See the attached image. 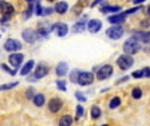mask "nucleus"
Masks as SVG:
<instances>
[{
  "label": "nucleus",
  "instance_id": "1",
  "mask_svg": "<svg viewBox=\"0 0 150 126\" xmlns=\"http://www.w3.org/2000/svg\"><path fill=\"white\" fill-rule=\"evenodd\" d=\"M141 47H142V46H141L139 40H137L134 37H131V38L127 39L125 41L124 45H123V50H124V52L127 54H129V55L137 53L140 51Z\"/></svg>",
  "mask_w": 150,
  "mask_h": 126
},
{
  "label": "nucleus",
  "instance_id": "2",
  "mask_svg": "<svg viewBox=\"0 0 150 126\" xmlns=\"http://www.w3.org/2000/svg\"><path fill=\"white\" fill-rule=\"evenodd\" d=\"M134 60L132 56H130L129 54H123L120 55L118 60H117V64L120 67V68L121 70H127L130 68H132V66L134 65Z\"/></svg>",
  "mask_w": 150,
  "mask_h": 126
},
{
  "label": "nucleus",
  "instance_id": "3",
  "mask_svg": "<svg viewBox=\"0 0 150 126\" xmlns=\"http://www.w3.org/2000/svg\"><path fill=\"white\" fill-rule=\"evenodd\" d=\"M105 34L110 39L117 40V39H120V38H122V36L124 34V29L120 25H115L113 26L109 27L105 31Z\"/></svg>",
  "mask_w": 150,
  "mask_h": 126
},
{
  "label": "nucleus",
  "instance_id": "4",
  "mask_svg": "<svg viewBox=\"0 0 150 126\" xmlns=\"http://www.w3.org/2000/svg\"><path fill=\"white\" fill-rule=\"evenodd\" d=\"M51 31L54 32L58 37H64L69 32V26L65 23L57 22L51 26Z\"/></svg>",
  "mask_w": 150,
  "mask_h": 126
},
{
  "label": "nucleus",
  "instance_id": "5",
  "mask_svg": "<svg viewBox=\"0 0 150 126\" xmlns=\"http://www.w3.org/2000/svg\"><path fill=\"white\" fill-rule=\"evenodd\" d=\"M22 39L29 44H33L36 41L38 38L37 32L31 28H26L22 32Z\"/></svg>",
  "mask_w": 150,
  "mask_h": 126
},
{
  "label": "nucleus",
  "instance_id": "6",
  "mask_svg": "<svg viewBox=\"0 0 150 126\" xmlns=\"http://www.w3.org/2000/svg\"><path fill=\"white\" fill-rule=\"evenodd\" d=\"M94 81V75L90 72H80L78 75L77 83L81 86L91 85Z\"/></svg>",
  "mask_w": 150,
  "mask_h": 126
},
{
  "label": "nucleus",
  "instance_id": "7",
  "mask_svg": "<svg viewBox=\"0 0 150 126\" xmlns=\"http://www.w3.org/2000/svg\"><path fill=\"white\" fill-rule=\"evenodd\" d=\"M4 47L6 51L8 52H14V51H18L20 50L22 48V44L15 39H8L4 45Z\"/></svg>",
  "mask_w": 150,
  "mask_h": 126
},
{
  "label": "nucleus",
  "instance_id": "8",
  "mask_svg": "<svg viewBox=\"0 0 150 126\" xmlns=\"http://www.w3.org/2000/svg\"><path fill=\"white\" fill-rule=\"evenodd\" d=\"M48 72H49L48 66L44 62H40L36 67L33 75L36 79H41V78L45 77L48 74Z\"/></svg>",
  "mask_w": 150,
  "mask_h": 126
},
{
  "label": "nucleus",
  "instance_id": "9",
  "mask_svg": "<svg viewBox=\"0 0 150 126\" xmlns=\"http://www.w3.org/2000/svg\"><path fill=\"white\" fill-rule=\"evenodd\" d=\"M113 72V68L111 65L103 66L97 73V77L98 80H105L109 78Z\"/></svg>",
  "mask_w": 150,
  "mask_h": 126
},
{
  "label": "nucleus",
  "instance_id": "10",
  "mask_svg": "<svg viewBox=\"0 0 150 126\" xmlns=\"http://www.w3.org/2000/svg\"><path fill=\"white\" fill-rule=\"evenodd\" d=\"M102 25H103V24L99 19L94 18V19H91L88 22L87 29L91 33H97L100 31V29L102 28Z\"/></svg>",
  "mask_w": 150,
  "mask_h": 126
},
{
  "label": "nucleus",
  "instance_id": "11",
  "mask_svg": "<svg viewBox=\"0 0 150 126\" xmlns=\"http://www.w3.org/2000/svg\"><path fill=\"white\" fill-rule=\"evenodd\" d=\"M134 39L143 42L145 44L150 42V32H145V31H135L132 34Z\"/></svg>",
  "mask_w": 150,
  "mask_h": 126
},
{
  "label": "nucleus",
  "instance_id": "12",
  "mask_svg": "<svg viewBox=\"0 0 150 126\" xmlns=\"http://www.w3.org/2000/svg\"><path fill=\"white\" fill-rule=\"evenodd\" d=\"M23 60H24V54L22 53H11V55H9L8 58V61L11 63V65L16 68H18L21 65Z\"/></svg>",
  "mask_w": 150,
  "mask_h": 126
},
{
  "label": "nucleus",
  "instance_id": "13",
  "mask_svg": "<svg viewBox=\"0 0 150 126\" xmlns=\"http://www.w3.org/2000/svg\"><path fill=\"white\" fill-rule=\"evenodd\" d=\"M62 107V101L58 97L52 98L48 103V109L51 112L56 113L58 112Z\"/></svg>",
  "mask_w": 150,
  "mask_h": 126
},
{
  "label": "nucleus",
  "instance_id": "14",
  "mask_svg": "<svg viewBox=\"0 0 150 126\" xmlns=\"http://www.w3.org/2000/svg\"><path fill=\"white\" fill-rule=\"evenodd\" d=\"M13 12L14 8L10 3L4 0H0V13H2L3 15L11 16Z\"/></svg>",
  "mask_w": 150,
  "mask_h": 126
},
{
  "label": "nucleus",
  "instance_id": "15",
  "mask_svg": "<svg viewBox=\"0 0 150 126\" xmlns=\"http://www.w3.org/2000/svg\"><path fill=\"white\" fill-rule=\"evenodd\" d=\"M126 17H127V15L123 11V12H121L120 14L110 16L108 18V22L111 23V24H113V25H119V24H121V23L125 22Z\"/></svg>",
  "mask_w": 150,
  "mask_h": 126
},
{
  "label": "nucleus",
  "instance_id": "16",
  "mask_svg": "<svg viewBox=\"0 0 150 126\" xmlns=\"http://www.w3.org/2000/svg\"><path fill=\"white\" fill-rule=\"evenodd\" d=\"M69 70V66L66 62H59L58 65L56 66L55 68V73L58 76H64L66 75V74L68 73Z\"/></svg>",
  "mask_w": 150,
  "mask_h": 126
},
{
  "label": "nucleus",
  "instance_id": "17",
  "mask_svg": "<svg viewBox=\"0 0 150 126\" xmlns=\"http://www.w3.org/2000/svg\"><path fill=\"white\" fill-rule=\"evenodd\" d=\"M86 29V21L85 20H80L76 22L72 26V32L74 33H81L83 32Z\"/></svg>",
  "mask_w": 150,
  "mask_h": 126
},
{
  "label": "nucleus",
  "instance_id": "18",
  "mask_svg": "<svg viewBox=\"0 0 150 126\" xmlns=\"http://www.w3.org/2000/svg\"><path fill=\"white\" fill-rule=\"evenodd\" d=\"M132 75L134 77V78H137V79H140V78H142V77H150V68H144L143 69H141V70H137L135 72H133L132 73Z\"/></svg>",
  "mask_w": 150,
  "mask_h": 126
},
{
  "label": "nucleus",
  "instance_id": "19",
  "mask_svg": "<svg viewBox=\"0 0 150 126\" xmlns=\"http://www.w3.org/2000/svg\"><path fill=\"white\" fill-rule=\"evenodd\" d=\"M68 9H69V4H68V3H66L64 1H61V2L56 3L55 6H54V11L59 14L66 13Z\"/></svg>",
  "mask_w": 150,
  "mask_h": 126
},
{
  "label": "nucleus",
  "instance_id": "20",
  "mask_svg": "<svg viewBox=\"0 0 150 126\" xmlns=\"http://www.w3.org/2000/svg\"><path fill=\"white\" fill-rule=\"evenodd\" d=\"M33 66H34V61H33V60L28 61L24 65V67L21 68V70H20V75H26L27 74H29V73L31 72V70L33 69Z\"/></svg>",
  "mask_w": 150,
  "mask_h": 126
},
{
  "label": "nucleus",
  "instance_id": "21",
  "mask_svg": "<svg viewBox=\"0 0 150 126\" xmlns=\"http://www.w3.org/2000/svg\"><path fill=\"white\" fill-rule=\"evenodd\" d=\"M73 123V118L69 115H64L61 118L59 121V126H71Z\"/></svg>",
  "mask_w": 150,
  "mask_h": 126
},
{
  "label": "nucleus",
  "instance_id": "22",
  "mask_svg": "<svg viewBox=\"0 0 150 126\" xmlns=\"http://www.w3.org/2000/svg\"><path fill=\"white\" fill-rule=\"evenodd\" d=\"M121 10V7L120 5H107L102 7L101 11L104 13H109V12H117Z\"/></svg>",
  "mask_w": 150,
  "mask_h": 126
},
{
  "label": "nucleus",
  "instance_id": "23",
  "mask_svg": "<svg viewBox=\"0 0 150 126\" xmlns=\"http://www.w3.org/2000/svg\"><path fill=\"white\" fill-rule=\"evenodd\" d=\"M33 103L37 107H41L45 103V96L43 94H37L33 96Z\"/></svg>",
  "mask_w": 150,
  "mask_h": 126
},
{
  "label": "nucleus",
  "instance_id": "24",
  "mask_svg": "<svg viewBox=\"0 0 150 126\" xmlns=\"http://www.w3.org/2000/svg\"><path fill=\"white\" fill-rule=\"evenodd\" d=\"M18 84V82H10V83H4L0 86V91L4 90H9L13 88H15Z\"/></svg>",
  "mask_w": 150,
  "mask_h": 126
},
{
  "label": "nucleus",
  "instance_id": "25",
  "mask_svg": "<svg viewBox=\"0 0 150 126\" xmlns=\"http://www.w3.org/2000/svg\"><path fill=\"white\" fill-rule=\"evenodd\" d=\"M101 115V111L98 106H93L91 108V118L93 119H97L100 117Z\"/></svg>",
  "mask_w": 150,
  "mask_h": 126
},
{
  "label": "nucleus",
  "instance_id": "26",
  "mask_svg": "<svg viewBox=\"0 0 150 126\" xmlns=\"http://www.w3.org/2000/svg\"><path fill=\"white\" fill-rule=\"evenodd\" d=\"M33 4H29V6L27 7V9L25 11V12H24V18L26 19V18H29L32 15H33Z\"/></svg>",
  "mask_w": 150,
  "mask_h": 126
},
{
  "label": "nucleus",
  "instance_id": "27",
  "mask_svg": "<svg viewBox=\"0 0 150 126\" xmlns=\"http://www.w3.org/2000/svg\"><path fill=\"white\" fill-rule=\"evenodd\" d=\"M120 103H121V101H120V97L116 96V97H113L112 99V101L110 102L109 106H110L111 109H115V108H117V107H119L120 105Z\"/></svg>",
  "mask_w": 150,
  "mask_h": 126
},
{
  "label": "nucleus",
  "instance_id": "28",
  "mask_svg": "<svg viewBox=\"0 0 150 126\" xmlns=\"http://www.w3.org/2000/svg\"><path fill=\"white\" fill-rule=\"evenodd\" d=\"M132 96H133V97L135 98V99H140V98L142 97V89H139V88L134 89L133 91H132Z\"/></svg>",
  "mask_w": 150,
  "mask_h": 126
},
{
  "label": "nucleus",
  "instance_id": "29",
  "mask_svg": "<svg viewBox=\"0 0 150 126\" xmlns=\"http://www.w3.org/2000/svg\"><path fill=\"white\" fill-rule=\"evenodd\" d=\"M79 74H80V72H79L78 70H74V71H72L71 74H70V76H69L70 81H71L72 82H74V83H76V82H77V80H78V75H79Z\"/></svg>",
  "mask_w": 150,
  "mask_h": 126
},
{
  "label": "nucleus",
  "instance_id": "30",
  "mask_svg": "<svg viewBox=\"0 0 150 126\" xmlns=\"http://www.w3.org/2000/svg\"><path fill=\"white\" fill-rule=\"evenodd\" d=\"M56 86L58 88V89L62 90V91H66L67 88H66V82L62 81V80H58L56 81Z\"/></svg>",
  "mask_w": 150,
  "mask_h": 126
},
{
  "label": "nucleus",
  "instance_id": "31",
  "mask_svg": "<svg viewBox=\"0 0 150 126\" xmlns=\"http://www.w3.org/2000/svg\"><path fill=\"white\" fill-rule=\"evenodd\" d=\"M34 11L37 16H42V11H43V7L40 5V4L39 2L36 3L35 6H34Z\"/></svg>",
  "mask_w": 150,
  "mask_h": 126
},
{
  "label": "nucleus",
  "instance_id": "32",
  "mask_svg": "<svg viewBox=\"0 0 150 126\" xmlns=\"http://www.w3.org/2000/svg\"><path fill=\"white\" fill-rule=\"evenodd\" d=\"M1 68H2L5 72L9 73L11 75H16V73H17V70H14V71H13V70H12V69H11V68L6 65V64H2V65H1Z\"/></svg>",
  "mask_w": 150,
  "mask_h": 126
},
{
  "label": "nucleus",
  "instance_id": "33",
  "mask_svg": "<svg viewBox=\"0 0 150 126\" xmlns=\"http://www.w3.org/2000/svg\"><path fill=\"white\" fill-rule=\"evenodd\" d=\"M34 89L33 88L30 87L26 89V92H25V96L27 97V99H31V98H33V95H34Z\"/></svg>",
  "mask_w": 150,
  "mask_h": 126
},
{
  "label": "nucleus",
  "instance_id": "34",
  "mask_svg": "<svg viewBox=\"0 0 150 126\" xmlns=\"http://www.w3.org/2000/svg\"><path fill=\"white\" fill-rule=\"evenodd\" d=\"M75 96H76V99H77L78 101H80V102H86V97H85V96H83V94L81 93L80 91L76 92Z\"/></svg>",
  "mask_w": 150,
  "mask_h": 126
},
{
  "label": "nucleus",
  "instance_id": "35",
  "mask_svg": "<svg viewBox=\"0 0 150 126\" xmlns=\"http://www.w3.org/2000/svg\"><path fill=\"white\" fill-rule=\"evenodd\" d=\"M83 112H84L83 108L81 105H78V106L76 107V117H77V118H81V117L83 115Z\"/></svg>",
  "mask_w": 150,
  "mask_h": 126
},
{
  "label": "nucleus",
  "instance_id": "36",
  "mask_svg": "<svg viewBox=\"0 0 150 126\" xmlns=\"http://www.w3.org/2000/svg\"><path fill=\"white\" fill-rule=\"evenodd\" d=\"M53 11H54V10H53L51 7H48V8H43V11H42V16L50 15Z\"/></svg>",
  "mask_w": 150,
  "mask_h": 126
},
{
  "label": "nucleus",
  "instance_id": "37",
  "mask_svg": "<svg viewBox=\"0 0 150 126\" xmlns=\"http://www.w3.org/2000/svg\"><path fill=\"white\" fill-rule=\"evenodd\" d=\"M141 25L143 26V27H149L150 26V19H145V20H142V23H141Z\"/></svg>",
  "mask_w": 150,
  "mask_h": 126
},
{
  "label": "nucleus",
  "instance_id": "38",
  "mask_svg": "<svg viewBox=\"0 0 150 126\" xmlns=\"http://www.w3.org/2000/svg\"><path fill=\"white\" fill-rule=\"evenodd\" d=\"M101 1H102V0H95V1H94V2H93L92 4H91V8H92L93 6L97 5V4H98V3H100Z\"/></svg>",
  "mask_w": 150,
  "mask_h": 126
},
{
  "label": "nucleus",
  "instance_id": "39",
  "mask_svg": "<svg viewBox=\"0 0 150 126\" xmlns=\"http://www.w3.org/2000/svg\"><path fill=\"white\" fill-rule=\"evenodd\" d=\"M146 0H134V4H142V3H143V2H145Z\"/></svg>",
  "mask_w": 150,
  "mask_h": 126
},
{
  "label": "nucleus",
  "instance_id": "40",
  "mask_svg": "<svg viewBox=\"0 0 150 126\" xmlns=\"http://www.w3.org/2000/svg\"><path fill=\"white\" fill-rule=\"evenodd\" d=\"M26 2H28L29 4H33V2H35V0H25Z\"/></svg>",
  "mask_w": 150,
  "mask_h": 126
},
{
  "label": "nucleus",
  "instance_id": "41",
  "mask_svg": "<svg viewBox=\"0 0 150 126\" xmlns=\"http://www.w3.org/2000/svg\"><path fill=\"white\" fill-rule=\"evenodd\" d=\"M147 13L149 14L150 16V4L149 5V7H148V10H147Z\"/></svg>",
  "mask_w": 150,
  "mask_h": 126
},
{
  "label": "nucleus",
  "instance_id": "42",
  "mask_svg": "<svg viewBox=\"0 0 150 126\" xmlns=\"http://www.w3.org/2000/svg\"><path fill=\"white\" fill-rule=\"evenodd\" d=\"M47 1H48V2H51V3H52V2H54V0H47Z\"/></svg>",
  "mask_w": 150,
  "mask_h": 126
},
{
  "label": "nucleus",
  "instance_id": "43",
  "mask_svg": "<svg viewBox=\"0 0 150 126\" xmlns=\"http://www.w3.org/2000/svg\"><path fill=\"white\" fill-rule=\"evenodd\" d=\"M102 126H109V125H102Z\"/></svg>",
  "mask_w": 150,
  "mask_h": 126
},
{
  "label": "nucleus",
  "instance_id": "44",
  "mask_svg": "<svg viewBox=\"0 0 150 126\" xmlns=\"http://www.w3.org/2000/svg\"><path fill=\"white\" fill-rule=\"evenodd\" d=\"M1 37H2V36H1V35H0V38H1Z\"/></svg>",
  "mask_w": 150,
  "mask_h": 126
}]
</instances>
